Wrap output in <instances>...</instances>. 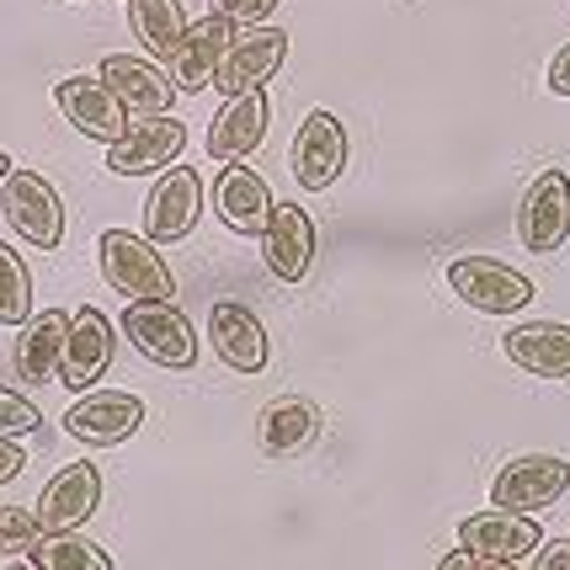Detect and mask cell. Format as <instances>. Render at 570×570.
Here are the masks:
<instances>
[{
  "instance_id": "cell-1",
  "label": "cell",
  "mask_w": 570,
  "mask_h": 570,
  "mask_svg": "<svg viewBox=\"0 0 570 570\" xmlns=\"http://www.w3.org/2000/svg\"><path fill=\"white\" fill-rule=\"evenodd\" d=\"M97 256H101L107 288L124 294V304H166V298H176L171 262L160 256V246H155L149 235H134V229H101Z\"/></svg>"
},
{
  "instance_id": "cell-2",
  "label": "cell",
  "mask_w": 570,
  "mask_h": 570,
  "mask_svg": "<svg viewBox=\"0 0 570 570\" xmlns=\"http://www.w3.org/2000/svg\"><path fill=\"white\" fill-rule=\"evenodd\" d=\"M118 331L128 336V347L139 352L145 363H155V368L187 373L198 363V331H193V321L176 309L171 298L166 304H128Z\"/></svg>"
},
{
  "instance_id": "cell-3",
  "label": "cell",
  "mask_w": 570,
  "mask_h": 570,
  "mask_svg": "<svg viewBox=\"0 0 570 570\" xmlns=\"http://www.w3.org/2000/svg\"><path fill=\"white\" fill-rule=\"evenodd\" d=\"M0 214L11 224V235L22 246L59 250L65 240V203L53 193V181L43 171H11L0 181Z\"/></svg>"
},
{
  "instance_id": "cell-4",
  "label": "cell",
  "mask_w": 570,
  "mask_h": 570,
  "mask_svg": "<svg viewBox=\"0 0 570 570\" xmlns=\"http://www.w3.org/2000/svg\"><path fill=\"white\" fill-rule=\"evenodd\" d=\"M347 155H352V139L336 112L315 107L304 124H298L294 145H288V171L304 193H331L342 171H347Z\"/></svg>"
},
{
  "instance_id": "cell-5",
  "label": "cell",
  "mask_w": 570,
  "mask_h": 570,
  "mask_svg": "<svg viewBox=\"0 0 570 570\" xmlns=\"http://www.w3.org/2000/svg\"><path fill=\"white\" fill-rule=\"evenodd\" d=\"M448 288L480 315H522L533 304V283L501 256H459V262H448Z\"/></svg>"
},
{
  "instance_id": "cell-6",
  "label": "cell",
  "mask_w": 570,
  "mask_h": 570,
  "mask_svg": "<svg viewBox=\"0 0 570 570\" xmlns=\"http://www.w3.org/2000/svg\"><path fill=\"white\" fill-rule=\"evenodd\" d=\"M570 491V459L560 453H522V459H507L491 480V501L501 512H544Z\"/></svg>"
},
{
  "instance_id": "cell-7",
  "label": "cell",
  "mask_w": 570,
  "mask_h": 570,
  "mask_svg": "<svg viewBox=\"0 0 570 570\" xmlns=\"http://www.w3.org/2000/svg\"><path fill=\"white\" fill-rule=\"evenodd\" d=\"M570 240V171L549 166L522 187L518 203V246L533 256H549Z\"/></svg>"
},
{
  "instance_id": "cell-8",
  "label": "cell",
  "mask_w": 570,
  "mask_h": 570,
  "mask_svg": "<svg viewBox=\"0 0 570 570\" xmlns=\"http://www.w3.org/2000/svg\"><path fill=\"white\" fill-rule=\"evenodd\" d=\"M187 149V124L176 112H160V118H128L124 139L107 145V171L112 176H155L171 171Z\"/></svg>"
},
{
  "instance_id": "cell-9",
  "label": "cell",
  "mask_w": 570,
  "mask_h": 570,
  "mask_svg": "<svg viewBox=\"0 0 570 570\" xmlns=\"http://www.w3.org/2000/svg\"><path fill=\"white\" fill-rule=\"evenodd\" d=\"M283 59H288V27H250V32H235V43L224 53V65L214 70V91L224 101L229 97H250V91H262L277 70H283Z\"/></svg>"
},
{
  "instance_id": "cell-10",
  "label": "cell",
  "mask_w": 570,
  "mask_h": 570,
  "mask_svg": "<svg viewBox=\"0 0 570 570\" xmlns=\"http://www.w3.org/2000/svg\"><path fill=\"white\" fill-rule=\"evenodd\" d=\"M97 80L118 97V107L128 118H160V112H171L176 101L166 65H155L149 53H107L97 65Z\"/></svg>"
},
{
  "instance_id": "cell-11",
  "label": "cell",
  "mask_w": 570,
  "mask_h": 570,
  "mask_svg": "<svg viewBox=\"0 0 570 570\" xmlns=\"http://www.w3.org/2000/svg\"><path fill=\"white\" fill-rule=\"evenodd\" d=\"M139 426H145V400L128 395V390H86L65 411V432L86 448L128 443Z\"/></svg>"
},
{
  "instance_id": "cell-12",
  "label": "cell",
  "mask_w": 570,
  "mask_h": 570,
  "mask_svg": "<svg viewBox=\"0 0 570 570\" xmlns=\"http://www.w3.org/2000/svg\"><path fill=\"white\" fill-rule=\"evenodd\" d=\"M262 267L277 283H304L315 267V219L304 203H273V214L262 224Z\"/></svg>"
},
{
  "instance_id": "cell-13",
  "label": "cell",
  "mask_w": 570,
  "mask_h": 570,
  "mask_svg": "<svg viewBox=\"0 0 570 570\" xmlns=\"http://www.w3.org/2000/svg\"><path fill=\"white\" fill-rule=\"evenodd\" d=\"M203 219V176L193 166H171L160 171L155 193L145 198V235L155 246H176L187 240Z\"/></svg>"
},
{
  "instance_id": "cell-14",
  "label": "cell",
  "mask_w": 570,
  "mask_h": 570,
  "mask_svg": "<svg viewBox=\"0 0 570 570\" xmlns=\"http://www.w3.org/2000/svg\"><path fill=\"white\" fill-rule=\"evenodd\" d=\"M112 347H118V325L101 315L97 304L75 309L70 315V336H65V363H59V384L86 395L101 373L112 368Z\"/></svg>"
},
{
  "instance_id": "cell-15",
  "label": "cell",
  "mask_w": 570,
  "mask_h": 570,
  "mask_svg": "<svg viewBox=\"0 0 570 570\" xmlns=\"http://www.w3.org/2000/svg\"><path fill=\"white\" fill-rule=\"evenodd\" d=\"M97 507H101V470L91 459H75L43 485L32 518H38V533H75Z\"/></svg>"
},
{
  "instance_id": "cell-16",
  "label": "cell",
  "mask_w": 570,
  "mask_h": 570,
  "mask_svg": "<svg viewBox=\"0 0 570 570\" xmlns=\"http://www.w3.org/2000/svg\"><path fill=\"white\" fill-rule=\"evenodd\" d=\"M208 342L229 373H262L267 368V325L240 298H219L208 309Z\"/></svg>"
},
{
  "instance_id": "cell-17",
  "label": "cell",
  "mask_w": 570,
  "mask_h": 570,
  "mask_svg": "<svg viewBox=\"0 0 570 570\" xmlns=\"http://www.w3.org/2000/svg\"><path fill=\"white\" fill-rule=\"evenodd\" d=\"M539 544H544L539 522L522 518V512L491 507V512H474V518L459 522V549H470L474 560H507V566H518Z\"/></svg>"
},
{
  "instance_id": "cell-18",
  "label": "cell",
  "mask_w": 570,
  "mask_h": 570,
  "mask_svg": "<svg viewBox=\"0 0 570 570\" xmlns=\"http://www.w3.org/2000/svg\"><path fill=\"white\" fill-rule=\"evenodd\" d=\"M229 43H235V27L224 22V17H214V11L203 22H187L176 53L166 59V75H171L176 91H208L214 70H219L224 53H229Z\"/></svg>"
},
{
  "instance_id": "cell-19",
  "label": "cell",
  "mask_w": 570,
  "mask_h": 570,
  "mask_svg": "<svg viewBox=\"0 0 570 570\" xmlns=\"http://www.w3.org/2000/svg\"><path fill=\"white\" fill-rule=\"evenodd\" d=\"M273 203L277 198H273V187H267V176L256 171V166H246V160H224V171L214 176V214L235 235H262Z\"/></svg>"
},
{
  "instance_id": "cell-20",
  "label": "cell",
  "mask_w": 570,
  "mask_h": 570,
  "mask_svg": "<svg viewBox=\"0 0 570 570\" xmlns=\"http://www.w3.org/2000/svg\"><path fill=\"white\" fill-rule=\"evenodd\" d=\"M53 101H59V112L70 118L75 134H86V139H97V145L124 139L128 112L118 107V97L101 86L97 75H70V80H59V86H53Z\"/></svg>"
},
{
  "instance_id": "cell-21",
  "label": "cell",
  "mask_w": 570,
  "mask_h": 570,
  "mask_svg": "<svg viewBox=\"0 0 570 570\" xmlns=\"http://www.w3.org/2000/svg\"><path fill=\"white\" fill-rule=\"evenodd\" d=\"M65 336H70V315L65 309H32L27 325L17 331V352L11 368L22 384H59V363H65Z\"/></svg>"
},
{
  "instance_id": "cell-22",
  "label": "cell",
  "mask_w": 570,
  "mask_h": 570,
  "mask_svg": "<svg viewBox=\"0 0 570 570\" xmlns=\"http://www.w3.org/2000/svg\"><path fill=\"white\" fill-rule=\"evenodd\" d=\"M501 352L533 379H570V325L560 321H522L501 331Z\"/></svg>"
},
{
  "instance_id": "cell-23",
  "label": "cell",
  "mask_w": 570,
  "mask_h": 570,
  "mask_svg": "<svg viewBox=\"0 0 570 570\" xmlns=\"http://www.w3.org/2000/svg\"><path fill=\"white\" fill-rule=\"evenodd\" d=\"M267 124H273V107L262 91L250 97H229L219 107V118L208 124V160H246L262 149L267 139Z\"/></svg>"
},
{
  "instance_id": "cell-24",
  "label": "cell",
  "mask_w": 570,
  "mask_h": 570,
  "mask_svg": "<svg viewBox=\"0 0 570 570\" xmlns=\"http://www.w3.org/2000/svg\"><path fill=\"white\" fill-rule=\"evenodd\" d=\"M321 438V405L309 395H277L262 405V448L267 459H294Z\"/></svg>"
},
{
  "instance_id": "cell-25",
  "label": "cell",
  "mask_w": 570,
  "mask_h": 570,
  "mask_svg": "<svg viewBox=\"0 0 570 570\" xmlns=\"http://www.w3.org/2000/svg\"><path fill=\"white\" fill-rule=\"evenodd\" d=\"M128 27L145 43L149 59L166 65L187 32V11H181V0H128Z\"/></svg>"
},
{
  "instance_id": "cell-26",
  "label": "cell",
  "mask_w": 570,
  "mask_h": 570,
  "mask_svg": "<svg viewBox=\"0 0 570 570\" xmlns=\"http://www.w3.org/2000/svg\"><path fill=\"white\" fill-rule=\"evenodd\" d=\"M32 570H112V554L97 549L86 533H38L27 544Z\"/></svg>"
},
{
  "instance_id": "cell-27",
  "label": "cell",
  "mask_w": 570,
  "mask_h": 570,
  "mask_svg": "<svg viewBox=\"0 0 570 570\" xmlns=\"http://www.w3.org/2000/svg\"><path fill=\"white\" fill-rule=\"evenodd\" d=\"M27 315H32V273L17 246L0 240V325H27Z\"/></svg>"
},
{
  "instance_id": "cell-28",
  "label": "cell",
  "mask_w": 570,
  "mask_h": 570,
  "mask_svg": "<svg viewBox=\"0 0 570 570\" xmlns=\"http://www.w3.org/2000/svg\"><path fill=\"white\" fill-rule=\"evenodd\" d=\"M43 426V411L22 395V390H11V384H0V438H27V432H38Z\"/></svg>"
},
{
  "instance_id": "cell-29",
  "label": "cell",
  "mask_w": 570,
  "mask_h": 570,
  "mask_svg": "<svg viewBox=\"0 0 570 570\" xmlns=\"http://www.w3.org/2000/svg\"><path fill=\"white\" fill-rule=\"evenodd\" d=\"M38 539V518L27 507H0V554H27Z\"/></svg>"
},
{
  "instance_id": "cell-30",
  "label": "cell",
  "mask_w": 570,
  "mask_h": 570,
  "mask_svg": "<svg viewBox=\"0 0 570 570\" xmlns=\"http://www.w3.org/2000/svg\"><path fill=\"white\" fill-rule=\"evenodd\" d=\"M277 11V0H214V17L229 27H262Z\"/></svg>"
},
{
  "instance_id": "cell-31",
  "label": "cell",
  "mask_w": 570,
  "mask_h": 570,
  "mask_svg": "<svg viewBox=\"0 0 570 570\" xmlns=\"http://www.w3.org/2000/svg\"><path fill=\"white\" fill-rule=\"evenodd\" d=\"M533 554H539L533 570H570V539H544Z\"/></svg>"
},
{
  "instance_id": "cell-32",
  "label": "cell",
  "mask_w": 570,
  "mask_h": 570,
  "mask_svg": "<svg viewBox=\"0 0 570 570\" xmlns=\"http://www.w3.org/2000/svg\"><path fill=\"white\" fill-rule=\"evenodd\" d=\"M544 80H549V91H554V97H570V43H560V49H554Z\"/></svg>"
},
{
  "instance_id": "cell-33",
  "label": "cell",
  "mask_w": 570,
  "mask_h": 570,
  "mask_svg": "<svg viewBox=\"0 0 570 570\" xmlns=\"http://www.w3.org/2000/svg\"><path fill=\"white\" fill-rule=\"evenodd\" d=\"M22 470H27V453L11 443V438H0V485H11Z\"/></svg>"
},
{
  "instance_id": "cell-34",
  "label": "cell",
  "mask_w": 570,
  "mask_h": 570,
  "mask_svg": "<svg viewBox=\"0 0 570 570\" xmlns=\"http://www.w3.org/2000/svg\"><path fill=\"white\" fill-rule=\"evenodd\" d=\"M432 570H480V560H474L470 549H448V554Z\"/></svg>"
},
{
  "instance_id": "cell-35",
  "label": "cell",
  "mask_w": 570,
  "mask_h": 570,
  "mask_svg": "<svg viewBox=\"0 0 570 570\" xmlns=\"http://www.w3.org/2000/svg\"><path fill=\"white\" fill-rule=\"evenodd\" d=\"M17 171V166H11V155H6V149H0V181H6V176Z\"/></svg>"
},
{
  "instance_id": "cell-36",
  "label": "cell",
  "mask_w": 570,
  "mask_h": 570,
  "mask_svg": "<svg viewBox=\"0 0 570 570\" xmlns=\"http://www.w3.org/2000/svg\"><path fill=\"white\" fill-rule=\"evenodd\" d=\"M480 570H518V566H507V560H480Z\"/></svg>"
},
{
  "instance_id": "cell-37",
  "label": "cell",
  "mask_w": 570,
  "mask_h": 570,
  "mask_svg": "<svg viewBox=\"0 0 570 570\" xmlns=\"http://www.w3.org/2000/svg\"><path fill=\"white\" fill-rule=\"evenodd\" d=\"M11 570H32V566H11Z\"/></svg>"
}]
</instances>
